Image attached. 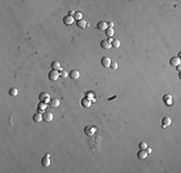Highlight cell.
<instances>
[{"instance_id":"cell-1","label":"cell","mask_w":181,"mask_h":173,"mask_svg":"<svg viewBox=\"0 0 181 173\" xmlns=\"http://www.w3.org/2000/svg\"><path fill=\"white\" fill-rule=\"evenodd\" d=\"M39 100L40 102H42V103H49V101L51 100V98H50V95H49V93H47V92H41L39 94Z\"/></svg>"},{"instance_id":"cell-2","label":"cell","mask_w":181,"mask_h":173,"mask_svg":"<svg viewBox=\"0 0 181 173\" xmlns=\"http://www.w3.org/2000/svg\"><path fill=\"white\" fill-rule=\"evenodd\" d=\"M60 76V73L57 71V70H52L48 73V79L50 80V81H56L58 78Z\"/></svg>"},{"instance_id":"cell-3","label":"cell","mask_w":181,"mask_h":173,"mask_svg":"<svg viewBox=\"0 0 181 173\" xmlns=\"http://www.w3.org/2000/svg\"><path fill=\"white\" fill-rule=\"evenodd\" d=\"M42 119L45 122H50L53 120V114L50 112H42Z\"/></svg>"},{"instance_id":"cell-4","label":"cell","mask_w":181,"mask_h":173,"mask_svg":"<svg viewBox=\"0 0 181 173\" xmlns=\"http://www.w3.org/2000/svg\"><path fill=\"white\" fill-rule=\"evenodd\" d=\"M111 63H112V62H111V59L107 56L103 57V58L101 59V65H102V66L105 67V68L109 67L110 65H111Z\"/></svg>"},{"instance_id":"cell-5","label":"cell","mask_w":181,"mask_h":173,"mask_svg":"<svg viewBox=\"0 0 181 173\" xmlns=\"http://www.w3.org/2000/svg\"><path fill=\"white\" fill-rule=\"evenodd\" d=\"M63 22H64L65 25H71L73 22H74V18H73V16L66 15V16L63 18Z\"/></svg>"},{"instance_id":"cell-6","label":"cell","mask_w":181,"mask_h":173,"mask_svg":"<svg viewBox=\"0 0 181 173\" xmlns=\"http://www.w3.org/2000/svg\"><path fill=\"white\" fill-rule=\"evenodd\" d=\"M84 131H85V134H86L87 136H93V134H94V132H95V129H94V127H93V126L88 125V126L85 127Z\"/></svg>"},{"instance_id":"cell-7","label":"cell","mask_w":181,"mask_h":173,"mask_svg":"<svg viewBox=\"0 0 181 173\" xmlns=\"http://www.w3.org/2000/svg\"><path fill=\"white\" fill-rule=\"evenodd\" d=\"M181 64V61H180V58H178V57H172L171 60H170V65L171 66H177L178 65H180Z\"/></svg>"},{"instance_id":"cell-8","label":"cell","mask_w":181,"mask_h":173,"mask_svg":"<svg viewBox=\"0 0 181 173\" xmlns=\"http://www.w3.org/2000/svg\"><path fill=\"white\" fill-rule=\"evenodd\" d=\"M68 76L70 77L71 79H73V80H77V79H79V77H80V73H79L78 70L74 69V70H71V71L68 73Z\"/></svg>"},{"instance_id":"cell-9","label":"cell","mask_w":181,"mask_h":173,"mask_svg":"<svg viewBox=\"0 0 181 173\" xmlns=\"http://www.w3.org/2000/svg\"><path fill=\"white\" fill-rule=\"evenodd\" d=\"M48 105L51 108H58L59 105H60V100L57 99V98H52L51 100L49 101V103H48Z\"/></svg>"},{"instance_id":"cell-10","label":"cell","mask_w":181,"mask_h":173,"mask_svg":"<svg viewBox=\"0 0 181 173\" xmlns=\"http://www.w3.org/2000/svg\"><path fill=\"white\" fill-rule=\"evenodd\" d=\"M171 124V117H163V119H162V127L165 128L167 127V126H170Z\"/></svg>"},{"instance_id":"cell-11","label":"cell","mask_w":181,"mask_h":173,"mask_svg":"<svg viewBox=\"0 0 181 173\" xmlns=\"http://www.w3.org/2000/svg\"><path fill=\"white\" fill-rule=\"evenodd\" d=\"M81 105H82L84 108H89L91 107V105H92V101L87 98V97H85V98H83L82 100H81Z\"/></svg>"},{"instance_id":"cell-12","label":"cell","mask_w":181,"mask_h":173,"mask_svg":"<svg viewBox=\"0 0 181 173\" xmlns=\"http://www.w3.org/2000/svg\"><path fill=\"white\" fill-rule=\"evenodd\" d=\"M46 109V104L45 103H42V102H40L39 104H38V106H37V111L38 112H44V110Z\"/></svg>"},{"instance_id":"cell-13","label":"cell","mask_w":181,"mask_h":173,"mask_svg":"<svg viewBox=\"0 0 181 173\" xmlns=\"http://www.w3.org/2000/svg\"><path fill=\"white\" fill-rule=\"evenodd\" d=\"M96 28L100 31H105L108 28V25H107V23L104 22V21H99L98 23H97V25H96Z\"/></svg>"},{"instance_id":"cell-14","label":"cell","mask_w":181,"mask_h":173,"mask_svg":"<svg viewBox=\"0 0 181 173\" xmlns=\"http://www.w3.org/2000/svg\"><path fill=\"white\" fill-rule=\"evenodd\" d=\"M41 165L44 166V167H47L50 165V159L47 156H44L43 158L41 159Z\"/></svg>"},{"instance_id":"cell-15","label":"cell","mask_w":181,"mask_h":173,"mask_svg":"<svg viewBox=\"0 0 181 173\" xmlns=\"http://www.w3.org/2000/svg\"><path fill=\"white\" fill-rule=\"evenodd\" d=\"M33 120L37 123L41 122V120H43V119H42V114L40 113V112H36V113L33 116Z\"/></svg>"},{"instance_id":"cell-16","label":"cell","mask_w":181,"mask_h":173,"mask_svg":"<svg viewBox=\"0 0 181 173\" xmlns=\"http://www.w3.org/2000/svg\"><path fill=\"white\" fill-rule=\"evenodd\" d=\"M137 157L139 159H145L147 157V152L145 150H142L140 149V151L137 152Z\"/></svg>"},{"instance_id":"cell-17","label":"cell","mask_w":181,"mask_h":173,"mask_svg":"<svg viewBox=\"0 0 181 173\" xmlns=\"http://www.w3.org/2000/svg\"><path fill=\"white\" fill-rule=\"evenodd\" d=\"M171 96L170 94H165L164 96H163V101L165 102L166 105H171Z\"/></svg>"},{"instance_id":"cell-18","label":"cell","mask_w":181,"mask_h":173,"mask_svg":"<svg viewBox=\"0 0 181 173\" xmlns=\"http://www.w3.org/2000/svg\"><path fill=\"white\" fill-rule=\"evenodd\" d=\"M87 22H86V20H84V19H80V20L76 21V25L79 27V28H81V29H84V28H86V26H87Z\"/></svg>"},{"instance_id":"cell-19","label":"cell","mask_w":181,"mask_h":173,"mask_svg":"<svg viewBox=\"0 0 181 173\" xmlns=\"http://www.w3.org/2000/svg\"><path fill=\"white\" fill-rule=\"evenodd\" d=\"M100 46H101V48H103V49H110L112 45H111V43H109L108 41H102L100 42Z\"/></svg>"},{"instance_id":"cell-20","label":"cell","mask_w":181,"mask_h":173,"mask_svg":"<svg viewBox=\"0 0 181 173\" xmlns=\"http://www.w3.org/2000/svg\"><path fill=\"white\" fill-rule=\"evenodd\" d=\"M9 94H10V96L12 97L16 96V95L18 94V90H17L16 88H12V89H10V91H9Z\"/></svg>"},{"instance_id":"cell-21","label":"cell","mask_w":181,"mask_h":173,"mask_svg":"<svg viewBox=\"0 0 181 173\" xmlns=\"http://www.w3.org/2000/svg\"><path fill=\"white\" fill-rule=\"evenodd\" d=\"M61 68L60 63L59 62H52L51 64V69L52 70H59Z\"/></svg>"},{"instance_id":"cell-22","label":"cell","mask_w":181,"mask_h":173,"mask_svg":"<svg viewBox=\"0 0 181 173\" xmlns=\"http://www.w3.org/2000/svg\"><path fill=\"white\" fill-rule=\"evenodd\" d=\"M105 34H106V36H107V37L111 38V37H112L115 34L114 29H113V28H110V27H108V28L105 30Z\"/></svg>"},{"instance_id":"cell-23","label":"cell","mask_w":181,"mask_h":173,"mask_svg":"<svg viewBox=\"0 0 181 173\" xmlns=\"http://www.w3.org/2000/svg\"><path fill=\"white\" fill-rule=\"evenodd\" d=\"M82 13H80V12H75L74 13V15H73V18H74V20H80V19H82Z\"/></svg>"},{"instance_id":"cell-24","label":"cell","mask_w":181,"mask_h":173,"mask_svg":"<svg viewBox=\"0 0 181 173\" xmlns=\"http://www.w3.org/2000/svg\"><path fill=\"white\" fill-rule=\"evenodd\" d=\"M111 45H112V47H114V48H119V46H120V42H119V40H113Z\"/></svg>"},{"instance_id":"cell-25","label":"cell","mask_w":181,"mask_h":173,"mask_svg":"<svg viewBox=\"0 0 181 173\" xmlns=\"http://www.w3.org/2000/svg\"><path fill=\"white\" fill-rule=\"evenodd\" d=\"M139 148L142 149V150H145L147 148V144L145 142V141H142V142L139 143Z\"/></svg>"},{"instance_id":"cell-26","label":"cell","mask_w":181,"mask_h":173,"mask_svg":"<svg viewBox=\"0 0 181 173\" xmlns=\"http://www.w3.org/2000/svg\"><path fill=\"white\" fill-rule=\"evenodd\" d=\"M60 77H62V78H67V71L66 70H63V71L60 72Z\"/></svg>"},{"instance_id":"cell-27","label":"cell","mask_w":181,"mask_h":173,"mask_svg":"<svg viewBox=\"0 0 181 173\" xmlns=\"http://www.w3.org/2000/svg\"><path fill=\"white\" fill-rule=\"evenodd\" d=\"M110 67H111L112 69H117V68H118V64H117L116 62H113V63H111Z\"/></svg>"},{"instance_id":"cell-28","label":"cell","mask_w":181,"mask_h":173,"mask_svg":"<svg viewBox=\"0 0 181 173\" xmlns=\"http://www.w3.org/2000/svg\"><path fill=\"white\" fill-rule=\"evenodd\" d=\"M107 25H108V27H110V28H113L114 23H113V22H108V23H107Z\"/></svg>"},{"instance_id":"cell-29","label":"cell","mask_w":181,"mask_h":173,"mask_svg":"<svg viewBox=\"0 0 181 173\" xmlns=\"http://www.w3.org/2000/svg\"><path fill=\"white\" fill-rule=\"evenodd\" d=\"M74 13H75V12H73V11H69V12H68V15H69V16H73V15H74Z\"/></svg>"},{"instance_id":"cell-30","label":"cell","mask_w":181,"mask_h":173,"mask_svg":"<svg viewBox=\"0 0 181 173\" xmlns=\"http://www.w3.org/2000/svg\"><path fill=\"white\" fill-rule=\"evenodd\" d=\"M145 151H146V152H147V154H148V153L151 152V148L147 147V148H146V149H145Z\"/></svg>"},{"instance_id":"cell-31","label":"cell","mask_w":181,"mask_h":173,"mask_svg":"<svg viewBox=\"0 0 181 173\" xmlns=\"http://www.w3.org/2000/svg\"><path fill=\"white\" fill-rule=\"evenodd\" d=\"M176 69L178 70V71H180V69H181V66H180V65H178V66H176Z\"/></svg>"},{"instance_id":"cell-32","label":"cell","mask_w":181,"mask_h":173,"mask_svg":"<svg viewBox=\"0 0 181 173\" xmlns=\"http://www.w3.org/2000/svg\"><path fill=\"white\" fill-rule=\"evenodd\" d=\"M107 41H108L109 43H112V41H113V40H112V39H111V38H109L108 40H107Z\"/></svg>"}]
</instances>
